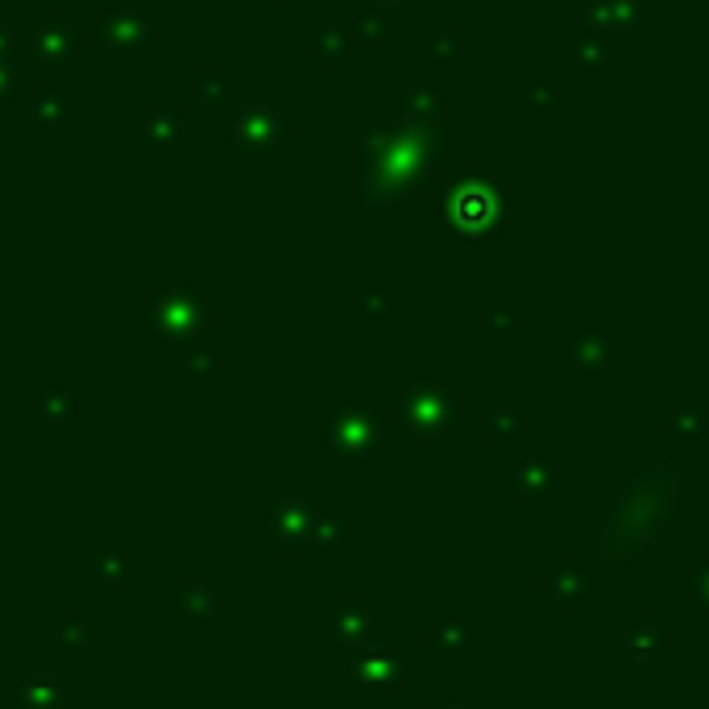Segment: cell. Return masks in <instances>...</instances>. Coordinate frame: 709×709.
Masks as SVG:
<instances>
[{
	"mask_svg": "<svg viewBox=\"0 0 709 709\" xmlns=\"http://www.w3.org/2000/svg\"><path fill=\"white\" fill-rule=\"evenodd\" d=\"M179 606L191 614V618H212L216 610H220V598L204 585V581H187L183 589H179Z\"/></svg>",
	"mask_w": 709,
	"mask_h": 709,
	"instance_id": "cell-7",
	"label": "cell"
},
{
	"mask_svg": "<svg viewBox=\"0 0 709 709\" xmlns=\"http://www.w3.org/2000/svg\"><path fill=\"white\" fill-rule=\"evenodd\" d=\"M88 569H92V577H96L104 589H125V556H117V552H96Z\"/></svg>",
	"mask_w": 709,
	"mask_h": 709,
	"instance_id": "cell-8",
	"label": "cell"
},
{
	"mask_svg": "<svg viewBox=\"0 0 709 709\" xmlns=\"http://www.w3.org/2000/svg\"><path fill=\"white\" fill-rule=\"evenodd\" d=\"M465 643H469L465 622H440V627H432V647L436 651H461Z\"/></svg>",
	"mask_w": 709,
	"mask_h": 709,
	"instance_id": "cell-10",
	"label": "cell"
},
{
	"mask_svg": "<svg viewBox=\"0 0 709 709\" xmlns=\"http://www.w3.org/2000/svg\"><path fill=\"white\" fill-rule=\"evenodd\" d=\"M365 631H370V602H365V598H340L336 610H332V635H336V643L353 647Z\"/></svg>",
	"mask_w": 709,
	"mask_h": 709,
	"instance_id": "cell-4",
	"label": "cell"
},
{
	"mask_svg": "<svg viewBox=\"0 0 709 709\" xmlns=\"http://www.w3.org/2000/svg\"><path fill=\"white\" fill-rule=\"evenodd\" d=\"M17 705L21 709H63L67 705V689L59 685V676H54V672H34L30 680H21Z\"/></svg>",
	"mask_w": 709,
	"mask_h": 709,
	"instance_id": "cell-3",
	"label": "cell"
},
{
	"mask_svg": "<svg viewBox=\"0 0 709 709\" xmlns=\"http://www.w3.org/2000/svg\"><path fill=\"white\" fill-rule=\"evenodd\" d=\"M403 656L394 651L390 643H370L361 651V656L353 660V676L361 680V685H382V689H394V685H403Z\"/></svg>",
	"mask_w": 709,
	"mask_h": 709,
	"instance_id": "cell-1",
	"label": "cell"
},
{
	"mask_svg": "<svg viewBox=\"0 0 709 709\" xmlns=\"http://www.w3.org/2000/svg\"><path fill=\"white\" fill-rule=\"evenodd\" d=\"M54 647H59V651H83V647H88V627L79 622V614H67L59 627H54Z\"/></svg>",
	"mask_w": 709,
	"mask_h": 709,
	"instance_id": "cell-9",
	"label": "cell"
},
{
	"mask_svg": "<svg viewBox=\"0 0 709 709\" xmlns=\"http://www.w3.org/2000/svg\"><path fill=\"white\" fill-rule=\"evenodd\" d=\"M295 510L299 515H287V506H282V515L274 510V540L287 552L307 548V535H311V527H316V515H311V510H303V506H295Z\"/></svg>",
	"mask_w": 709,
	"mask_h": 709,
	"instance_id": "cell-5",
	"label": "cell"
},
{
	"mask_svg": "<svg viewBox=\"0 0 709 709\" xmlns=\"http://www.w3.org/2000/svg\"><path fill=\"white\" fill-rule=\"evenodd\" d=\"M618 647H622V656H631V664L647 668V664L656 660L660 651L668 647V631L660 627V622L639 618V622H631V627H622V635H618Z\"/></svg>",
	"mask_w": 709,
	"mask_h": 709,
	"instance_id": "cell-2",
	"label": "cell"
},
{
	"mask_svg": "<svg viewBox=\"0 0 709 709\" xmlns=\"http://www.w3.org/2000/svg\"><path fill=\"white\" fill-rule=\"evenodd\" d=\"M544 593H548V598H556L560 606H573L577 598H585V593H589V577L577 569V564H560L556 573L544 577Z\"/></svg>",
	"mask_w": 709,
	"mask_h": 709,
	"instance_id": "cell-6",
	"label": "cell"
}]
</instances>
